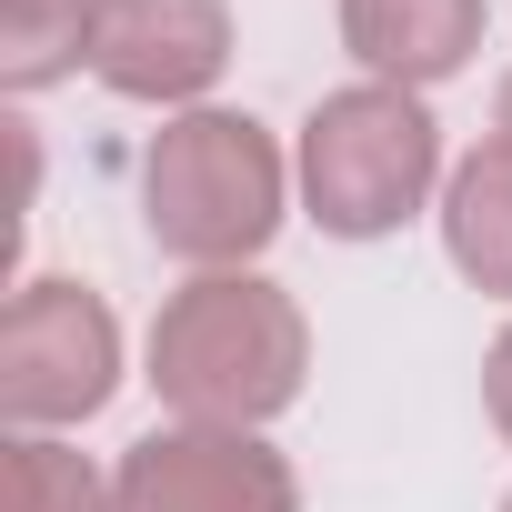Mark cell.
I'll return each mask as SVG.
<instances>
[{"mask_svg": "<svg viewBox=\"0 0 512 512\" xmlns=\"http://www.w3.org/2000/svg\"><path fill=\"white\" fill-rule=\"evenodd\" d=\"M302 372H312V322L262 272H201L151 322V392L211 432H262L272 412L302 402Z\"/></svg>", "mask_w": 512, "mask_h": 512, "instance_id": "6da1fadb", "label": "cell"}, {"mask_svg": "<svg viewBox=\"0 0 512 512\" xmlns=\"http://www.w3.org/2000/svg\"><path fill=\"white\" fill-rule=\"evenodd\" d=\"M292 171L251 111H181L141 151V221L191 272H251L282 231Z\"/></svg>", "mask_w": 512, "mask_h": 512, "instance_id": "7a4b0ae2", "label": "cell"}, {"mask_svg": "<svg viewBox=\"0 0 512 512\" xmlns=\"http://www.w3.org/2000/svg\"><path fill=\"white\" fill-rule=\"evenodd\" d=\"M302 201L332 241H382L402 231L432 181H442V121L422 111V91H392V81H352L332 101H312L302 121Z\"/></svg>", "mask_w": 512, "mask_h": 512, "instance_id": "3957f363", "label": "cell"}, {"mask_svg": "<svg viewBox=\"0 0 512 512\" xmlns=\"http://www.w3.org/2000/svg\"><path fill=\"white\" fill-rule=\"evenodd\" d=\"M121 392V322L91 282H21L0 322V412L21 432L91 422Z\"/></svg>", "mask_w": 512, "mask_h": 512, "instance_id": "277c9868", "label": "cell"}, {"mask_svg": "<svg viewBox=\"0 0 512 512\" xmlns=\"http://www.w3.org/2000/svg\"><path fill=\"white\" fill-rule=\"evenodd\" d=\"M111 512H302V482L262 432L171 422V432H141L121 452Z\"/></svg>", "mask_w": 512, "mask_h": 512, "instance_id": "5b68a950", "label": "cell"}, {"mask_svg": "<svg viewBox=\"0 0 512 512\" xmlns=\"http://www.w3.org/2000/svg\"><path fill=\"white\" fill-rule=\"evenodd\" d=\"M91 71L121 101L201 111V91L231 71V0H101Z\"/></svg>", "mask_w": 512, "mask_h": 512, "instance_id": "8992f818", "label": "cell"}, {"mask_svg": "<svg viewBox=\"0 0 512 512\" xmlns=\"http://www.w3.org/2000/svg\"><path fill=\"white\" fill-rule=\"evenodd\" d=\"M342 51L392 91H432L482 51V0H342Z\"/></svg>", "mask_w": 512, "mask_h": 512, "instance_id": "52a82bcc", "label": "cell"}, {"mask_svg": "<svg viewBox=\"0 0 512 512\" xmlns=\"http://www.w3.org/2000/svg\"><path fill=\"white\" fill-rule=\"evenodd\" d=\"M442 251H452V272L472 292L512 302V151L502 141L452 161V181H442Z\"/></svg>", "mask_w": 512, "mask_h": 512, "instance_id": "ba28073f", "label": "cell"}, {"mask_svg": "<svg viewBox=\"0 0 512 512\" xmlns=\"http://www.w3.org/2000/svg\"><path fill=\"white\" fill-rule=\"evenodd\" d=\"M91 31H101V0H0V91L31 101L71 81L91 61Z\"/></svg>", "mask_w": 512, "mask_h": 512, "instance_id": "9c48e42d", "label": "cell"}, {"mask_svg": "<svg viewBox=\"0 0 512 512\" xmlns=\"http://www.w3.org/2000/svg\"><path fill=\"white\" fill-rule=\"evenodd\" d=\"M11 512H111V482H101L71 442L21 432V442H11Z\"/></svg>", "mask_w": 512, "mask_h": 512, "instance_id": "30bf717a", "label": "cell"}, {"mask_svg": "<svg viewBox=\"0 0 512 512\" xmlns=\"http://www.w3.org/2000/svg\"><path fill=\"white\" fill-rule=\"evenodd\" d=\"M482 402H492V432L512 442V322H502V342H492V362H482Z\"/></svg>", "mask_w": 512, "mask_h": 512, "instance_id": "8fae6325", "label": "cell"}, {"mask_svg": "<svg viewBox=\"0 0 512 512\" xmlns=\"http://www.w3.org/2000/svg\"><path fill=\"white\" fill-rule=\"evenodd\" d=\"M492 141L512 151V71H502V91H492Z\"/></svg>", "mask_w": 512, "mask_h": 512, "instance_id": "7c38bea8", "label": "cell"}, {"mask_svg": "<svg viewBox=\"0 0 512 512\" xmlns=\"http://www.w3.org/2000/svg\"><path fill=\"white\" fill-rule=\"evenodd\" d=\"M502 512H512V492H502Z\"/></svg>", "mask_w": 512, "mask_h": 512, "instance_id": "4fadbf2b", "label": "cell"}]
</instances>
